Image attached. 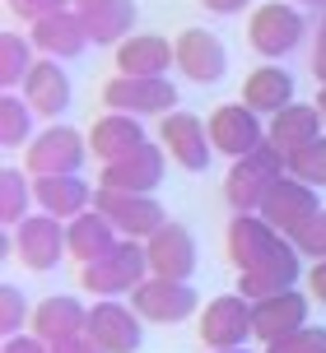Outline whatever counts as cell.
I'll return each mask as SVG.
<instances>
[{
	"label": "cell",
	"mask_w": 326,
	"mask_h": 353,
	"mask_svg": "<svg viewBox=\"0 0 326 353\" xmlns=\"http://www.w3.org/2000/svg\"><path fill=\"white\" fill-rule=\"evenodd\" d=\"M10 10H15L23 23H42V19L70 10V0H10Z\"/></svg>",
	"instance_id": "8d00e7d4"
},
{
	"label": "cell",
	"mask_w": 326,
	"mask_h": 353,
	"mask_svg": "<svg viewBox=\"0 0 326 353\" xmlns=\"http://www.w3.org/2000/svg\"><path fill=\"white\" fill-rule=\"evenodd\" d=\"M178 70L186 79H196V84H219L224 70H229V52H224V42L215 33H205V28H186L178 33Z\"/></svg>",
	"instance_id": "d6986e66"
},
{
	"label": "cell",
	"mask_w": 326,
	"mask_h": 353,
	"mask_svg": "<svg viewBox=\"0 0 326 353\" xmlns=\"http://www.w3.org/2000/svg\"><path fill=\"white\" fill-rule=\"evenodd\" d=\"M117 242H122V232L112 228L108 214H98V210H84V214H75L70 223H66V247H70V256L79 265L98 261V256L112 251Z\"/></svg>",
	"instance_id": "83f0119b"
},
{
	"label": "cell",
	"mask_w": 326,
	"mask_h": 353,
	"mask_svg": "<svg viewBox=\"0 0 326 353\" xmlns=\"http://www.w3.org/2000/svg\"><path fill=\"white\" fill-rule=\"evenodd\" d=\"M178 65V47L159 33H131L117 47V74H168Z\"/></svg>",
	"instance_id": "484cf974"
},
{
	"label": "cell",
	"mask_w": 326,
	"mask_h": 353,
	"mask_svg": "<svg viewBox=\"0 0 326 353\" xmlns=\"http://www.w3.org/2000/svg\"><path fill=\"white\" fill-rule=\"evenodd\" d=\"M298 5H326V0H298Z\"/></svg>",
	"instance_id": "bcb514c9"
},
{
	"label": "cell",
	"mask_w": 326,
	"mask_h": 353,
	"mask_svg": "<svg viewBox=\"0 0 326 353\" xmlns=\"http://www.w3.org/2000/svg\"><path fill=\"white\" fill-rule=\"evenodd\" d=\"M108 112H131V117H168L178 112V88L168 74H117L103 84Z\"/></svg>",
	"instance_id": "277c9868"
},
{
	"label": "cell",
	"mask_w": 326,
	"mask_h": 353,
	"mask_svg": "<svg viewBox=\"0 0 326 353\" xmlns=\"http://www.w3.org/2000/svg\"><path fill=\"white\" fill-rule=\"evenodd\" d=\"M145 256H149V274H159V279H191V270H196V237L168 219L145 242Z\"/></svg>",
	"instance_id": "e0dca14e"
},
{
	"label": "cell",
	"mask_w": 326,
	"mask_h": 353,
	"mask_svg": "<svg viewBox=\"0 0 326 353\" xmlns=\"http://www.w3.org/2000/svg\"><path fill=\"white\" fill-rule=\"evenodd\" d=\"M285 172H289V159H285L271 140H261L247 159H233V168L224 176V200H229V210L233 214H256L261 200H266V191H271Z\"/></svg>",
	"instance_id": "6da1fadb"
},
{
	"label": "cell",
	"mask_w": 326,
	"mask_h": 353,
	"mask_svg": "<svg viewBox=\"0 0 326 353\" xmlns=\"http://www.w3.org/2000/svg\"><path fill=\"white\" fill-rule=\"evenodd\" d=\"M159 144L168 149V159L178 163L182 172H205L210 159H215V144H210V130L196 112H168L159 125Z\"/></svg>",
	"instance_id": "9c48e42d"
},
{
	"label": "cell",
	"mask_w": 326,
	"mask_h": 353,
	"mask_svg": "<svg viewBox=\"0 0 326 353\" xmlns=\"http://www.w3.org/2000/svg\"><path fill=\"white\" fill-rule=\"evenodd\" d=\"M93 191H98V186H89L79 172H70V176H33L37 210L61 219V223H70L75 214L93 210Z\"/></svg>",
	"instance_id": "cb8c5ba5"
},
{
	"label": "cell",
	"mask_w": 326,
	"mask_h": 353,
	"mask_svg": "<svg viewBox=\"0 0 326 353\" xmlns=\"http://www.w3.org/2000/svg\"><path fill=\"white\" fill-rule=\"evenodd\" d=\"M326 125H322V112H317V103H289L285 112H275L271 121H266V140L289 159V154H298V149H308L312 140H322Z\"/></svg>",
	"instance_id": "44dd1931"
},
{
	"label": "cell",
	"mask_w": 326,
	"mask_h": 353,
	"mask_svg": "<svg viewBox=\"0 0 326 353\" xmlns=\"http://www.w3.org/2000/svg\"><path fill=\"white\" fill-rule=\"evenodd\" d=\"M140 144H145V125H140V117H131V112H103L89 125V154L103 168L126 159L131 149H140Z\"/></svg>",
	"instance_id": "ffe728a7"
},
{
	"label": "cell",
	"mask_w": 326,
	"mask_h": 353,
	"mask_svg": "<svg viewBox=\"0 0 326 353\" xmlns=\"http://www.w3.org/2000/svg\"><path fill=\"white\" fill-rule=\"evenodd\" d=\"M210 353H247V349H210Z\"/></svg>",
	"instance_id": "f6af8a7d"
},
{
	"label": "cell",
	"mask_w": 326,
	"mask_h": 353,
	"mask_svg": "<svg viewBox=\"0 0 326 353\" xmlns=\"http://www.w3.org/2000/svg\"><path fill=\"white\" fill-rule=\"evenodd\" d=\"M308 307H312V293H298V288L256 298L252 302V335L261 344H275V339L294 335L298 325H308Z\"/></svg>",
	"instance_id": "9a60e30c"
},
{
	"label": "cell",
	"mask_w": 326,
	"mask_h": 353,
	"mask_svg": "<svg viewBox=\"0 0 326 353\" xmlns=\"http://www.w3.org/2000/svg\"><path fill=\"white\" fill-rule=\"evenodd\" d=\"M89 330V307L70 293H52L33 307V335L47 339V344H61V339H75Z\"/></svg>",
	"instance_id": "d4e9b609"
},
{
	"label": "cell",
	"mask_w": 326,
	"mask_h": 353,
	"mask_svg": "<svg viewBox=\"0 0 326 353\" xmlns=\"http://www.w3.org/2000/svg\"><path fill=\"white\" fill-rule=\"evenodd\" d=\"M84 335L103 353H135L140 339H145V325H140L135 307H126V302H117V298H98L89 307V330Z\"/></svg>",
	"instance_id": "8fae6325"
},
{
	"label": "cell",
	"mask_w": 326,
	"mask_h": 353,
	"mask_svg": "<svg viewBox=\"0 0 326 353\" xmlns=\"http://www.w3.org/2000/svg\"><path fill=\"white\" fill-rule=\"evenodd\" d=\"M52 353H103V349H98L89 335H75V339H61V344H52Z\"/></svg>",
	"instance_id": "ab89813d"
},
{
	"label": "cell",
	"mask_w": 326,
	"mask_h": 353,
	"mask_svg": "<svg viewBox=\"0 0 326 353\" xmlns=\"http://www.w3.org/2000/svg\"><path fill=\"white\" fill-rule=\"evenodd\" d=\"M163 159H168V149L154 140H145L140 149H131L126 159L108 163L103 172H98V186H112V191H135V195H154L163 181Z\"/></svg>",
	"instance_id": "5bb4252c"
},
{
	"label": "cell",
	"mask_w": 326,
	"mask_h": 353,
	"mask_svg": "<svg viewBox=\"0 0 326 353\" xmlns=\"http://www.w3.org/2000/svg\"><path fill=\"white\" fill-rule=\"evenodd\" d=\"M15 256L28 270H37V274L42 270H56L61 256H70V247H66V223L52 219V214H28L15 228Z\"/></svg>",
	"instance_id": "4fadbf2b"
},
{
	"label": "cell",
	"mask_w": 326,
	"mask_h": 353,
	"mask_svg": "<svg viewBox=\"0 0 326 353\" xmlns=\"http://www.w3.org/2000/svg\"><path fill=\"white\" fill-rule=\"evenodd\" d=\"M322 210V200H317V186H308V181H298V176H280L271 191H266V200H261V219L271 223L275 232H285V237H294V232L308 223L312 214Z\"/></svg>",
	"instance_id": "30bf717a"
},
{
	"label": "cell",
	"mask_w": 326,
	"mask_h": 353,
	"mask_svg": "<svg viewBox=\"0 0 326 353\" xmlns=\"http://www.w3.org/2000/svg\"><path fill=\"white\" fill-rule=\"evenodd\" d=\"M308 293L317 302H326V261H312V270H308Z\"/></svg>",
	"instance_id": "60d3db41"
},
{
	"label": "cell",
	"mask_w": 326,
	"mask_h": 353,
	"mask_svg": "<svg viewBox=\"0 0 326 353\" xmlns=\"http://www.w3.org/2000/svg\"><path fill=\"white\" fill-rule=\"evenodd\" d=\"M280 242H285V232H275L261 214H233V219H229V232H224V251H229V261H233L238 274L252 270V265H261Z\"/></svg>",
	"instance_id": "2e32d148"
},
{
	"label": "cell",
	"mask_w": 326,
	"mask_h": 353,
	"mask_svg": "<svg viewBox=\"0 0 326 353\" xmlns=\"http://www.w3.org/2000/svg\"><path fill=\"white\" fill-rule=\"evenodd\" d=\"M28 37H33L37 52L52 56V61H75V56L89 47V28H84V14L75 5L61 10V14H52V19H42V23H33Z\"/></svg>",
	"instance_id": "7402d4cb"
},
{
	"label": "cell",
	"mask_w": 326,
	"mask_h": 353,
	"mask_svg": "<svg viewBox=\"0 0 326 353\" xmlns=\"http://www.w3.org/2000/svg\"><path fill=\"white\" fill-rule=\"evenodd\" d=\"M266 353H326V325H298L294 335L266 344Z\"/></svg>",
	"instance_id": "d590c367"
},
{
	"label": "cell",
	"mask_w": 326,
	"mask_h": 353,
	"mask_svg": "<svg viewBox=\"0 0 326 353\" xmlns=\"http://www.w3.org/2000/svg\"><path fill=\"white\" fill-rule=\"evenodd\" d=\"M242 103L252 107L256 117H275L294 103V74L285 65H256L242 79Z\"/></svg>",
	"instance_id": "4316f807"
},
{
	"label": "cell",
	"mask_w": 326,
	"mask_h": 353,
	"mask_svg": "<svg viewBox=\"0 0 326 353\" xmlns=\"http://www.w3.org/2000/svg\"><path fill=\"white\" fill-rule=\"evenodd\" d=\"M75 10H93V5H103V0H70Z\"/></svg>",
	"instance_id": "ee69618b"
},
{
	"label": "cell",
	"mask_w": 326,
	"mask_h": 353,
	"mask_svg": "<svg viewBox=\"0 0 326 353\" xmlns=\"http://www.w3.org/2000/svg\"><path fill=\"white\" fill-rule=\"evenodd\" d=\"M79 14H84L93 47H122L135 28V0H103L93 10H79Z\"/></svg>",
	"instance_id": "f1b7e54d"
},
{
	"label": "cell",
	"mask_w": 326,
	"mask_h": 353,
	"mask_svg": "<svg viewBox=\"0 0 326 353\" xmlns=\"http://www.w3.org/2000/svg\"><path fill=\"white\" fill-rule=\"evenodd\" d=\"M37 205L33 195V172H19V168H5L0 172V223L5 228H19L28 210Z\"/></svg>",
	"instance_id": "4dcf8cb0"
},
{
	"label": "cell",
	"mask_w": 326,
	"mask_h": 353,
	"mask_svg": "<svg viewBox=\"0 0 326 353\" xmlns=\"http://www.w3.org/2000/svg\"><path fill=\"white\" fill-rule=\"evenodd\" d=\"M308 65H312V79H322V84H326V19H322V28H317V37H312Z\"/></svg>",
	"instance_id": "74e56055"
},
{
	"label": "cell",
	"mask_w": 326,
	"mask_h": 353,
	"mask_svg": "<svg viewBox=\"0 0 326 353\" xmlns=\"http://www.w3.org/2000/svg\"><path fill=\"white\" fill-rule=\"evenodd\" d=\"M303 33H308L303 14H298L294 5H285V0L256 5L252 23H247V42H252V52H261L266 61H285V56L303 42Z\"/></svg>",
	"instance_id": "8992f818"
},
{
	"label": "cell",
	"mask_w": 326,
	"mask_h": 353,
	"mask_svg": "<svg viewBox=\"0 0 326 353\" xmlns=\"http://www.w3.org/2000/svg\"><path fill=\"white\" fill-rule=\"evenodd\" d=\"M0 353H52V344H47V339H37V335H10Z\"/></svg>",
	"instance_id": "f35d334b"
},
{
	"label": "cell",
	"mask_w": 326,
	"mask_h": 353,
	"mask_svg": "<svg viewBox=\"0 0 326 353\" xmlns=\"http://www.w3.org/2000/svg\"><path fill=\"white\" fill-rule=\"evenodd\" d=\"M84 159H89V135H79L75 125L61 121H52L23 144V172L33 176H70L84 168Z\"/></svg>",
	"instance_id": "3957f363"
},
{
	"label": "cell",
	"mask_w": 326,
	"mask_h": 353,
	"mask_svg": "<svg viewBox=\"0 0 326 353\" xmlns=\"http://www.w3.org/2000/svg\"><path fill=\"white\" fill-rule=\"evenodd\" d=\"M37 47H33V37H23V33H0V88L5 93H19L23 88V79H28V70L37 65Z\"/></svg>",
	"instance_id": "f546056e"
},
{
	"label": "cell",
	"mask_w": 326,
	"mask_h": 353,
	"mask_svg": "<svg viewBox=\"0 0 326 353\" xmlns=\"http://www.w3.org/2000/svg\"><path fill=\"white\" fill-rule=\"evenodd\" d=\"M317 112H322V125H326V84H322V93H317Z\"/></svg>",
	"instance_id": "7bdbcfd3"
},
{
	"label": "cell",
	"mask_w": 326,
	"mask_h": 353,
	"mask_svg": "<svg viewBox=\"0 0 326 353\" xmlns=\"http://www.w3.org/2000/svg\"><path fill=\"white\" fill-rule=\"evenodd\" d=\"M289 242L298 247V256H308V261H326V205L312 214L298 232H294Z\"/></svg>",
	"instance_id": "e575fe53"
},
{
	"label": "cell",
	"mask_w": 326,
	"mask_h": 353,
	"mask_svg": "<svg viewBox=\"0 0 326 353\" xmlns=\"http://www.w3.org/2000/svg\"><path fill=\"white\" fill-rule=\"evenodd\" d=\"M145 279H149V256H145V242H135V237H122V242L112 251H103L98 261L79 265V288H89L93 298L135 293Z\"/></svg>",
	"instance_id": "7a4b0ae2"
},
{
	"label": "cell",
	"mask_w": 326,
	"mask_h": 353,
	"mask_svg": "<svg viewBox=\"0 0 326 353\" xmlns=\"http://www.w3.org/2000/svg\"><path fill=\"white\" fill-rule=\"evenodd\" d=\"M289 176H298V181H308V186L326 191V135H322V140H312L308 149L289 154Z\"/></svg>",
	"instance_id": "d6a6232c"
},
{
	"label": "cell",
	"mask_w": 326,
	"mask_h": 353,
	"mask_svg": "<svg viewBox=\"0 0 326 353\" xmlns=\"http://www.w3.org/2000/svg\"><path fill=\"white\" fill-rule=\"evenodd\" d=\"M33 140V107L23 103V93H0V144L19 149Z\"/></svg>",
	"instance_id": "1f68e13d"
},
{
	"label": "cell",
	"mask_w": 326,
	"mask_h": 353,
	"mask_svg": "<svg viewBox=\"0 0 326 353\" xmlns=\"http://www.w3.org/2000/svg\"><path fill=\"white\" fill-rule=\"evenodd\" d=\"M294 283H298V247L285 237L261 265H252V270L238 274V293L247 302H256V298H271V293H285Z\"/></svg>",
	"instance_id": "ac0fdd59"
},
{
	"label": "cell",
	"mask_w": 326,
	"mask_h": 353,
	"mask_svg": "<svg viewBox=\"0 0 326 353\" xmlns=\"http://www.w3.org/2000/svg\"><path fill=\"white\" fill-rule=\"evenodd\" d=\"M23 325H33L28 298H23V288L5 283V288H0V330H5V339H10V335H23Z\"/></svg>",
	"instance_id": "836d02e7"
},
{
	"label": "cell",
	"mask_w": 326,
	"mask_h": 353,
	"mask_svg": "<svg viewBox=\"0 0 326 353\" xmlns=\"http://www.w3.org/2000/svg\"><path fill=\"white\" fill-rule=\"evenodd\" d=\"M23 103L33 107L37 117H61L66 107H70V74H66V65L61 61H52V56H42L33 70H28V79H23Z\"/></svg>",
	"instance_id": "603a6c76"
},
{
	"label": "cell",
	"mask_w": 326,
	"mask_h": 353,
	"mask_svg": "<svg viewBox=\"0 0 326 353\" xmlns=\"http://www.w3.org/2000/svg\"><path fill=\"white\" fill-rule=\"evenodd\" d=\"M131 307L140 312V321H154V325H178V321L196 316V288L191 279H159V274H149L135 293H131Z\"/></svg>",
	"instance_id": "ba28073f"
},
{
	"label": "cell",
	"mask_w": 326,
	"mask_h": 353,
	"mask_svg": "<svg viewBox=\"0 0 326 353\" xmlns=\"http://www.w3.org/2000/svg\"><path fill=\"white\" fill-rule=\"evenodd\" d=\"M200 5H205L210 14H242L252 0H200Z\"/></svg>",
	"instance_id": "b9f144b4"
},
{
	"label": "cell",
	"mask_w": 326,
	"mask_h": 353,
	"mask_svg": "<svg viewBox=\"0 0 326 353\" xmlns=\"http://www.w3.org/2000/svg\"><path fill=\"white\" fill-rule=\"evenodd\" d=\"M93 210L108 214L112 228L122 237H135V242H149L154 232L168 223V214L154 195H135V191H112V186H98L93 191Z\"/></svg>",
	"instance_id": "5b68a950"
},
{
	"label": "cell",
	"mask_w": 326,
	"mask_h": 353,
	"mask_svg": "<svg viewBox=\"0 0 326 353\" xmlns=\"http://www.w3.org/2000/svg\"><path fill=\"white\" fill-rule=\"evenodd\" d=\"M200 339L205 349H247L252 339V302L242 293H219L200 307Z\"/></svg>",
	"instance_id": "52a82bcc"
},
{
	"label": "cell",
	"mask_w": 326,
	"mask_h": 353,
	"mask_svg": "<svg viewBox=\"0 0 326 353\" xmlns=\"http://www.w3.org/2000/svg\"><path fill=\"white\" fill-rule=\"evenodd\" d=\"M205 130H210L215 154H229V159H247L256 144L266 140V125H261V117H256L247 103L215 107V112H210V121H205Z\"/></svg>",
	"instance_id": "7c38bea8"
}]
</instances>
